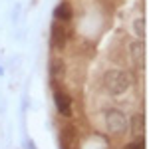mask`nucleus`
<instances>
[{
    "instance_id": "nucleus-10",
    "label": "nucleus",
    "mask_w": 149,
    "mask_h": 149,
    "mask_svg": "<svg viewBox=\"0 0 149 149\" xmlns=\"http://www.w3.org/2000/svg\"><path fill=\"white\" fill-rule=\"evenodd\" d=\"M133 34L137 36L139 40L145 38V18H143V16H137V18L133 20Z\"/></svg>"
},
{
    "instance_id": "nucleus-5",
    "label": "nucleus",
    "mask_w": 149,
    "mask_h": 149,
    "mask_svg": "<svg viewBox=\"0 0 149 149\" xmlns=\"http://www.w3.org/2000/svg\"><path fill=\"white\" fill-rule=\"evenodd\" d=\"M60 143L62 149H78V131L74 125H66L60 131Z\"/></svg>"
},
{
    "instance_id": "nucleus-2",
    "label": "nucleus",
    "mask_w": 149,
    "mask_h": 149,
    "mask_svg": "<svg viewBox=\"0 0 149 149\" xmlns=\"http://www.w3.org/2000/svg\"><path fill=\"white\" fill-rule=\"evenodd\" d=\"M105 127H107V131L111 133V135H123L127 131V117L123 111H119V109H107L105 111Z\"/></svg>"
},
{
    "instance_id": "nucleus-4",
    "label": "nucleus",
    "mask_w": 149,
    "mask_h": 149,
    "mask_svg": "<svg viewBox=\"0 0 149 149\" xmlns=\"http://www.w3.org/2000/svg\"><path fill=\"white\" fill-rule=\"evenodd\" d=\"M54 103L60 115L64 117H72V97L68 95V92L64 90H54Z\"/></svg>"
},
{
    "instance_id": "nucleus-12",
    "label": "nucleus",
    "mask_w": 149,
    "mask_h": 149,
    "mask_svg": "<svg viewBox=\"0 0 149 149\" xmlns=\"http://www.w3.org/2000/svg\"><path fill=\"white\" fill-rule=\"evenodd\" d=\"M26 149H36V145H34V141H32V139H28V141H26Z\"/></svg>"
},
{
    "instance_id": "nucleus-9",
    "label": "nucleus",
    "mask_w": 149,
    "mask_h": 149,
    "mask_svg": "<svg viewBox=\"0 0 149 149\" xmlns=\"http://www.w3.org/2000/svg\"><path fill=\"white\" fill-rule=\"evenodd\" d=\"M64 76H66V64H64V60L54 58L50 62V78H52V81L64 80Z\"/></svg>"
},
{
    "instance_id": "nucleus-6",
    "label": "nucleus",
    "mask_w": 149,
    "mask_h": 149,
    "mask_svg": "<svg viewBox=\"0 0 149 149\" xmlns=\"http://www.w3.org/2000/svg\"><path fill=\"white\" fill-rule=\"evenodd\" d=\"M129 54H131V62L135 68L145 66V44H143V40H135L129 46Z\"/></svg>"
},
{
    "instance_id": "nucleus-11",
    "label": "nucleus",
    "mask_w": 149,
    "mask_h": 149,
    "mask_svg": "<svg viewBox=\"0 0 149 149\" xmlns=\"http://www.w3.org/2000/svg\"><path fill=\"white\" fill-rule=\"evenodd\" d=\"M127 149H145V137H143V135H141V137H135L127 145Z\"/></svg>"
},
{
    "instance_id": "nucleus-8",
    "label": "nucleus",
    "mask_w": 149,
    "mask_h": 149,
    "mask_svg": "<svg viewBox=\"0 0 149 149\" xmlns=\"http://www.w3.org/2000/svg\"><path fill=\"white\" fill-rule=\"evenodd\" d=\"M72 16H74V8L70 2H60L54 8V18L58 22H68V20H72Z\"/></svg>"
},
{
    "instance_id": "nucleus-13",
    "label": "nucleus",
    "mask_w": 149,
    "mask_h": 149,
    "mask_svg": "<svg viewBox=\"0 0 149 149\" xmlns=\"http://www.w3.org/2000/svg\"><path fill=\"white\" fill-rule=\"evenodd\" d=\"M0 76H4V68L2 66H0Z\"/></svg>"
},
{
    "instance_id": "nucleus-7",
    "label": "nucleus",
    "mask_w": 149,
    "mask_h": 149,
    "mask_svg": "<svg viewBox=\"0 0 149 149\" xmlns=\"http://www.w3.org/2000/svg\"><path fill=\"white\" fill-rule=\"evenodd\" d=\"M127 131H131L133 137H141L145 131V117L143 113H135L131 117V121H127Z\"/></svg>"
},
{
    "instance_id": "nucleus-3",
    "label": "nucleus",
    "mask_w": 149,
    "mask_h": 149,
    "mask_svg": "<svg viewBox=\"0 0 149 149\" xmlns=\"http://www.w3.org/2000/svg\"><path fill=\"white\" fill-rule=\"evenodd\" d=\"M50 44L54 50H64L66 44H68V38H70V30L64 26V22H54L52 28H50Z\"/></svg>"
},
{
    "instance_id": "nucleus-1",
    "label": "nucleus",
    "mask_w": 149,
    "mask_h": 149,
    "mask_svg": "<svg viewBox=\"0 0 149 149\" xmlns=\"http://www.w3.org/2000/svg\"><path fill=\"white\" fill-rule=\"evenodd\" d=\"M103 84H105V90L111 95H121L129 90L131 76L123 70H107L105 76H103Z\"/></svg>"
}]
</instances>
